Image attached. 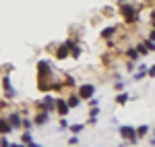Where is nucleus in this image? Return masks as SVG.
<instances>
[{
  "mask_svg": "<svg viewBox=\"0 0 155 147\" xmlns=\"http://www.w3.org/2000/svg\"><path fill=\"white\" fill-rule=\"evenodd\" d=\"M120 15L124 17L126 23H134V21L139 19V11H137V6L128 4L126 0H120Z\"/></svg>",
  "mask_w": 155,
  "mask_h": 147,
  "instance_id": "1",
  "label": "nucleus"
},
{
  "mask_svg": "<svg viewBox=\"0 0 155 147\" xmlns=\"http://www.w3.org/2000/svg\"><path fill=\"white\" fill-rule=\"evenodd\" d=\"M120 137L128 139V143H132V145L139 141V137H137V131H134L132 126H120Z\"/></svg>",
  "mask_w": 155,
  "mask_h": 147,
  "instance_id": "2",
  "label": "nucleus"
},
{
  "mask_svg": "<svg viewBox=\"0 0 155 147\" xmlns=\"http://www.w3.org/2000/svg\"><path fill=\"white\" fill-rule=\"evenodd\" d=\"M54 102H56V99L52 98V95H46V98H44V102H37V108L50 114V112H54Z\"/></svg>",
  "mask_w": 155,
  "mask_h": 147,
  "instance_id": "3",
  "label": "nucleus"
},
{
  "mask_svg": "<svg viewBox=\"0 0 155 147\" xmlns=\"http://www.w3.org/2000/svg\"><path fill=\"white\" fill-rule=\"evenodd\" d=\"M93 93H95V85H91V83H85V85L79 89V98H81V99L93 98Z\"/></svg>",
  "mask_w": 155,
  "mask_h": 147,
  "instance_id": "4",
  "label": "nucleus"
},
{
  "mask_svg": "<svg viewBox=\"0 0 155 147\" xmlns=\"http://www.w3.org/2000/svg\"><path fill=\"white\" fill-rule=\"evenodd\" d=\"M54 108L58 110V114H60V116H66V114H68V110H71L64 98H58V99H56V102H54Z\"/></svg>",
  "mask_w": 155,
  "mask_h": 147,
  "instance_id": "5",
  "label": "nucleus"
},
{
  "mask_svg": "<svg viewBox=\"0 0 155 147\" xmlns=\"http://www.w3.org/2000/svg\"><path fill=\"white\" fill-rule=\"evenodd\" d=\"M2 87H4V91H6V98H12V95H15V89H12V85H11V77H8V75H4Z\"/></svg>",
  "mask_w": 155,
  "mask_h": 147,
  "instance_id": "6",
  "label": "nucleus"
},
{
  "mask_svg": "<svg viewBox=\"0 0 155 147\" xmlns=\"http://www.w3.org/2000/svg\"><path fill=\"white\" fill-rule=\"evenodd\" d=\"M0 133H2V135L12 133V126H11V122L6 120V116H0Z\"/></svg>",
  "mask_w": 155,
  "mask_h": 147,
  "instance_id": "7",
  "label": "nucleus"
},
{
  "mask_svg": "<svg viewBox=\"0 0 155 147\" xmlns=\"http://www.w3.org/2000/svg\"><path fill=\"white\" fill-rule=\"evenodd\" d=\"M68 56H71V50H68L66 44H62V46L56 50V58H58V60H64V58H68Z\"/></svg>",
  "mask_w": 155,
  "mask_h": 147,
  "instance_id": "8",
  "label": "nucleus"
},
{
  "mask_svg": "<svg viewBox=\"0 0 155 147\" xmlns=\"http://www.w3.org/2000/svg\"><path fill=\"white\" fill-rule=\"evenodd\" d=\"M6 120L11 122L12 129H19V126H21V120H23V118H21V116H19L17 112H12V114H8V116H6Z\"/></svg>",
  "mask_w": 155,
  "mask_h": 147,
  "instance_id": "9",
  "label": "nucleus"
},
{
  "mask_svg": "<svg viewBox=\"0 0 155 147\" xmlns=\"http://www.w3.org/2000/svg\"><path fill=\"white\" fill-rule=\"evenodd\" d=\"M50 120V116H48V112H37L35 114V118H33V124H37V126H39V124H46Z\"/></svg>",
  "mask_w": 155,
  "mask_h": 147,
  "instance_id": "10",
  "label": "nucleus"
},
{
  "mask_svg": "<svg viewBox=\"0 0 155 147\" xmlns=\"http://www.w3.org/2000/svg\"><path fill=\"white\" fill-rule=\"evenodd\" d=\"M66 104H68V108H77L81 104V98L79 95H71V98H66Z\"/></svg>",
  "mask_w": 155,
  "mask_h": 147,
  "instance_id": "11",
  "label": "nucleus"
},
{
  "mask_svg": "<svg viewBox=\"0 0 155 147\" xmlns=\"http://www.w3.org/2000/svg\"><path fill=\"white\" fill-rule=\"evenodd\" d=\"M81 52H83V48H81V46H77V44H72V46H71L72 58H79V56H81Z\"/></svg>",
  "mask_w": 155,
  "mask_h": 147,
  "instance_id": "12",
  "label": "nucleus"
},
{
  "mask_svg": "<svg viewBox=\"0 0 155 147\" xmlns=\"http://www.w3.org/2000/svg\"><path fill=\"white\" fill-rule=\"evenodd\" d=\"M116 29H118V27H107V29H104V31H101V35L107 39V37H112L114 33H116Z\"/></svg>",
  "mask_w": 155,
  "mask_h": 147,
  "instance_id": "13",
  "label": "nucleus"
},
{
  "mask_svg": "<svg viewBox=\"0 0 155 147\" xmlns=\"http://www.w3.org/2000/svg\"><path fill=\"white\" fill-rule=\"evenodd\" d=\"M134 131H137V137H145L147 133H149V126L143 124V126H139V129H134Z\"/></svg>",
  "mask_w": 155,
  "mask_h": 147,
  "instance_id": "14",
  "label": "nucleus"
},
{
  "mask_svg": "<svg viewBox=\"0 0 155 147\" xmlns=\"http://www.w3.org/2000/svg\"><path fill=\"white\" fill-rule=\"evenodd\" d=\"M143 48L147 50V52H155V42H151V39H147L143 44Z\"/></svg>",
  "mask_w": 155,
  "mask_h": 147,
  "instance_id": "15",
  "label": "nucleus"
},
{
  "mask_svg": "<svg viewBox=\"0 0 155 147\" xmlns=\"http://www.w3.org/2000/svg\"><path fill=\"white\" fill-rule=\"evenodd\" d=\"M126 54H128V58H130V60H139V56H141V54H139V52H137L134 48H130L128 52H126Z\"/></svg>",
  "mask_w": 155,
  "mask_h": 147,
  "instance_id": "16",
  "label": "nucleus"
},
{
  "mask_svg": "<svg viewBox=\"0 0 155 147\" xmlns=\"http://www.w3.org/2000/svg\"><path fill=\"white\" fill-rule=\"evenodd\" d=\"M116 102H118L120 106H124V104H126V102H128V93H120L118 98H116Z\"/></svg>",
  "mask_w": 155,
  "mask_h": 147,
  "instance_id": "17",
  "label": "nucleus"
},
{
  "mask_svg": "<svg viewBox=\"0 0 155 147\" xmlns=\"http://www.w3.org/2000/svg\"><path fill=\"white\" fill-rule=\"evenodd\" d=\"M21 141H23L25 145H29V143L33 141V139H31V133H23V137H21Z\"/></svg>",
  "mask_w": 155,
  "mask_h": 147,
  "instance_id": "18",
  "label": "nucleus"
},
{
  "mask_svg": "<svg viewBox=\"0 0 155 147\" xmlns=\"http://www.w3.org/2000/svg\"><path fill=\"white\" fill-rule=\"evenodd\" d=\"M83 129H85V124H72V126H71V133H81Z\"/></svg>",
  "mask_w": 155,
  "mask_h": 147,
  "instance_id": "19",
  "label": "nucleus"
},
{
  "mask_svg": "<svg viewBox=\"0 0 155 147\" xmlns=\"http://www.w3.org/2000/svg\"><path fill=\"white\" fill-rule=\"evenodd\" d=\"M64 85H66V87H74L77 83H74V79H72V77H66V81H64Z\"/></svg>",
  "mask_w": 155,
  "mask_h": 147,
  "instance_id": "20",
  "label": "nucleus"
},
{
  "mask_svg": "<svg viewBox=\"0 0 155 147\" xmlns=\"http://www.w3.org/2000/svg\"><path fill=\"white\" fill-rule=\"evenodd\" d=\"M0 147H11V143H8V139L2 135V139H0Z\"/></svg>",
  "mask_w": 155,
  "mask_h": 147,
  "instance_id": "21",
  "label": "nucleus"
},
{
  "mask_svg": "<svg viewBox=\"0 0 155 147\" xmlns=\"http://www.w3.org/2000/svg\"><path fill=\"white\" fill-rule=\"evenodd\" d=\"M21 124H23L25 129H29V126H31V120H27V118H23V120H21Z\"/></svg>",
  "mask_w": 155,
  "mask_h": 147,
  "instance_id": "22",
  "label": "nucleus"
},
{
  "mask_svg": "<svg viewBox=\"0 0 155 147\" xmlns=\"http://www.w3.org/2000/svg\"><path fill=\"white\" fill-rule=\"evenodd\" d=\"M89 104H91V106H93V108H95L97 104H99V99H95V98H89Z\"/></svg>",
  "mask_w": 155,
  "mask_h": 147,
  "instance_id": "23",
  "label": "nucleus"
},
{
  "mask_svg": "<svg viewBox=\"0 0 155 147\" xmlns=\"http://www.w3.org/2000/svg\"><path fill=\"white\" fill-rule=\"evenodd\" d=\"M147 75H151V77H155V66H151V68H147Z\"/></svg>",
  "mask_w": 155,
  "mask_h": 147,
  "instance_id": "24",
  "label": "nucleus"
},
{
  "mask_svg": "<svg viewBox=\"0 0 155 147\" xmlns=\"http://www.w3.org/2000/svg\"><path fill=\"white\" fill-rule=\"evenodd\" d=\"M66 126H68V122H66V120L62 118V120H60V129H66Z\"/></svg>",
  "mask_w": 155,
  "mask_h": 147,
  "instance_id": "25",
  "label": "nucleus"
},
{
  "mask_svg": "<svg viewBox=\"0 0 155 147\" xmlns=\"http://www.w3.org/2000/svg\"><path fill=\"white\" fill-rule=\"evenodd\" d=\"M11 147H27V145H25V143H12Z\"/></svg>",
  "mask_w": 155,
  "mask_h": 147,
  "instance_id": "26",
  "label": "nucleus"
},
{
  "mask_svg": "<svg viewBox=\"0 0 155 147\" xmlns=\"http://www.w3.org/2000/svg\"><path fill=\"white\" fill-rule=\"evenodd\" d=\"M27 147H41V145H39V143H33V141H31V143H29Z\"/></svg>",
  "mask_w": 155,
  "mask_h": 147,
  "instance_id": "27",
  "label": "nucleus"
},
{
  "mask_svg": "<svg viewBox=\"0 0 155 147\" xmlns=\"http://www.w3.org/2000/svg\"><path fill=\"white\" fill-rule=\"evenodd\" d=\"M151 23H155V11L151 12Z\"/></svg>",
  "mask_w": 155,
  "mask_h": 147,
  "instance_id": "28",
  "label": "nucleus"
},
{
  "mask_svg": "<svg viewBox=\"0 0 155 147\" xmlns=\"http://www.w3.org/2000/svg\"><path fill=\"white\" fill-rule=\"evenodd\" d=\"M151 143H153V145H155V133H153V141H151Z\"/></svg>",
  "mask_w": 155,
  "mask_h": 147,
  "instance_id": "29",
  "label": "nucleus"
}]
</instances>
